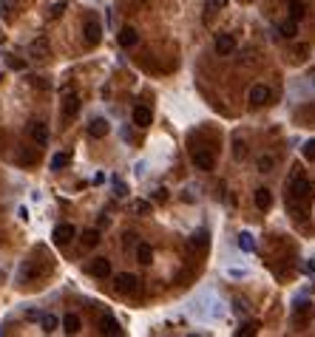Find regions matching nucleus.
Returning <instances> with one entry per match:
<instances>
[{"label": "nucleus", "instance_id": "20e7f679", "mask_svg": "<svg viewBox=\"0 0 315 337\" xmlns=\"http://www.w3.org/2000/svg\"><path fill=\"white\" fill-rule=\"evenodd\" d=\"M213 49H216V54H233L236 51V37L233 34H219L216 37V43H213Z\"/></svg>", "mask_w": 315, "mask_h": 337}, {"label": "nucleus", "instance_id": "cd10ccee", "mask_svg": "<svg viewBox=\"0 0 315 337\" xmlns=\"http://www.w3.org/2000/svg\"><path fill=\"white\" fill-rule=\"evenodd\" d=\"M239 247H242L244 252H253V238L247 235V232H242V238H239Z\"/></svg>", "mask_w": 315, "mask_h": 337}, {"label": "nucleus", "instance_id": "a211bd4d", "mask_svg": "<svg viewBox=\"0 0 315 337\" xmlns=\"http://www.w3.org/2000/svg\"><path fill=\"white\" fill-rule=\"evenodd\" d=\"M136 261H139V264H150V261H153V250H150V244H139L136 247Z\"/></svg>", "mask_w": 315, "mask_h": 337}, {"label": "nucleus", "instance_id": "39448f33", "mask_svg": "<svg viewBox=\"0 0 315 337\" xmlns=\"http://www.w3.org/2000/svg\"><path fill=\"white\" fill-rule=\"evenodd\" d=\"M272 100V88L270 85H253L250 88V102L253 105H267Z\"/></svg>", "mask_w": 315, "mask_h": 337}, {"label": "nucleus", "instance_id": "f3484780", "mask_svg": "<svg viewBox=\"0 0 315 337\" xmlns=\"http://www.w3.org/2000/svg\"><path fill=\"white\" fill-rule=\"evenodd\" d=\"M102 334H114V337H122V329L114 317H102Z\"/></svg>", "mask_w": 315, "mask_h": 337}, {"label": "nucleus", "instance_id": "4468645a", "mask_svg": "<svg viewBox=\"0 0 315 337\" xmlns=\"http://www.w3.org/2000/svg\"><path fill=\"white\" fill-rule=\"evenodd\" d=\"M256 207L258 210H270L272 207V193L267 190V187H258L256 190Z\"/></svg>", "mask_w": 315, "mask_h": 337}, {"label": "nucleus", "instance_id": "ddd939ff", "mask_svg": "<svg viewBox=\"0 0 315 337\" xmlns=\"http://www.w3.org/2000/svg\"><path fill=\"white\" fill-rule=\"evenodd\" d=\"M134 125H139V128H148L150 125V108L148 105H136L134 108Z\"/></svg>", "mask_w": 315, "mask_h": 337}, {"label": "nucleus", "instance_id": "a878e982", "mask_svg": "<svg viewBox=\"0 0 315 337\" xmlns=\"http://www.w3.org/2000/svg\"><path fill=\"white\" fill-rule=\"evenodd\" d=\"M301 153H304V159H309V162H315V139H309L304 148H301Z\"/></svg>", "mask_w": 315, "mask_h": 337}, {"label": "nucleus", "instance_id": "393cba45", "mask_svg": "<svg viewBox=\"0 0 315 337\" xmlns=\"http://www.w3.org/2000/svg\"><path fill=\"white\" fill-rule=\"evenodd\" d=\"M148 210H150V204H148V201H139V199H136V201H131V213L142 215V213H148Z\"/></svg>", "mask_w": 315, "mask_h": 337}, {"label": "nucleus", "instance_id": "aec40b11", "mask_svg": "<svg viewBox=\"0 0 315 337\" xmlns=\"http://www.w3.org/2000/svg\"><path fill=\"white\" fill-rule=\"evenodd\" d=\"M256 167H258V173H272V167H275V159H272L270 153H264V156H258Z\"/></svg>", "mask_w": 315, "mask_h": 337}, {"label": "nucleus", "instance_id": "c85d7f7f", "mask_svg": "<svg viewBox=\"0 0 315 337\" xmlns=\"http://www.w3.org/2000/svg\"><path fill=\"white\" fill-rule=\"evenodd\" d=\"M205 6H208V12H216V9L227 6V0H205Z\"/></svg>", "mask_w": 315, "mask_h": 337}, {"label": "nucleus", "instance_id": "7ed1b4c3", "mask_svg": "<svg viewBox=\"0 0 315 337\" xmlns=\"http://www.w3.org/2000/svg\"><path fill=\"white\" fill-rule=\"evenodd\" d=\"M29 54L34 60H46V57H51V45H49V40L46 37H37V40H31L29 43Z\"/></svg>", "mask_w": 315, "mask_h": 337}, {"label": "nucleus", "instance_id": "473e14b6", "mask_svg": "<svg viewBox=\"0 0 315 337\" xmlns=\"http://www.w3.org/2000/svg\"><path fill=\"white\" fill-rule=\"evenodd\" d=\"M205 238H208V235H205V232H199V235H193V241H190V244H205Z\"/></svg>", "mask_w": 315, "mask_h": 337}, {"label": "nucleus", "instance_id": "6e6552de", "mask_svg": "<svg viewBox=\"0 0 315 337\" xmlns=\"http://www.w3.org/2000/svg\"><path fill=\"white\" fill-rule=\"evenodd\" d=\"M83 34H86V43L88 45H97V43H100V37H102V26L97 20H88L86 29H83Z\"/></svg>", "mask_w": 315, "mask_h": 337}, {"label": "nucleus", "instance_id": "2eb2a0df", "mask_svg": "<svg viewBox=\"0 0 315 337\" xmlns=\"http://www.w3.org/2000/svg\"><path fill=\"white\" fill-rule=\"evenodd\" d=\"M136 29H131V26H125V29H120V45L122 49H131V45H136Z\"/></svg>", "mask_w": 315, "mask_h": 337}, {"label": "nucleus", "instance_id": "dca6fc26", "mask_svg": "<svg viewBox=\"0 0 315 337\" xmlns=\"http://www.w3.org/2000/svg\"><path fill=\"white\" fill-rule=\"evenodd\" d=\"M287 9H290V20H295V23L307 15V9H304V3H301V0H290V3H287Z\"/></svg>", "mask_w": 315, "mask_h": 337}, {"label": "nucleus", "instance_id": "1a4fd4ad", "mask_svg": "<svg viewBox=\"0 0 315 337\" xmlns=\"http://www.w3.org/2000/svg\"><path fill=\"white\" fill-rule=\"evenodd\" d=\"M29 136L34 139L37 145H46V142H49V130H46L43 122H37V119H34V122H29Z\"/></svg>", "mask_w": 315, "mask_h": 337}, {"label": "nucleus", "instance_id": "f8f14e48", "mask_svg": "<svg viewBox=\"0 0 315 337\" xmlns=\"http://www.w3.org/2000/svg\"><path fill=\"white\" fill-rule=\"evenodd\" d=\"M108 130H111L108 119H94V122L88 125V133H91L94 139H102V136H108Z\"/></svg>", "mask_w": 315, "mask_h": 337}, {"label": "nucleus", "instance_id": "72a5a7b5", "mask_svg": "<svg viewBox=\"0 0 315 337\" xmlns=\"http://www.w3.org/2000/svg\"><path fill=\"white\" fill-rule=\"evenodd\" d=\"M304 272H315V261H307V264H304Z\"/></svg>", "mask_w": 315, "mask_h": 337}, {"label": "nucleus", "instance_id": "9b49d317", "mask_svg": "<svg viewBox=\"0 0 315 337\" xmlns=\"http://www.w3.org/2000/svg\"><path fill=\"white\" fill-rule=\"evenodd\" d=\"M74 235H77V230H74L71 224H60L57 230H54V241H57V244H68Z\"/></svg>", "mask_w": 315, "mask_h": 337}, {"label": "nucleus", "instance_id": "2f4dec72", "mask_svg": "<svg viewBox=\"0 0 315 337\" xmlns=\"http://www.w3.org/2000/svg\"><path fill=\"white\" fill-rule=\"evenodd\" d=\"M244 153H247V148H244V142H236V159H242Z\"/></svg>", "mask_w": 315, "mask_h": 337}, {"label": "nucleus", "instance_id": "6ab92c4d", "mask_svg": "<svg viewBox=\"0 0 315 337\" xmlns=\"http://www.w3.org/2000/svg\"><path fill=\"white\" fill-rule=\"evenodd\" d=\"M63 329L68 331V334H77L80 331V317L74 315V312H68V315L63 317Z\"/></svg>", "mask_w": 315, "mask_h": 337}, {"label": "nucleus", "instance_id": "b1692460", "mask_svg": "<svg viewBox=\"0 0 315 337\" xmlns=\"http://www.w3.org/2000/svg\"><path fill=\"white\" fill-rule=\"evenodd\" d=\"M57 326H60V320L54 315H43V331L51 334V331H57Z\"/></svg>", "mask_w": 315, "mask_h": 337}, {"label": "nucleus", "instance_id": "412c9836", "mask_svg": "<svg viewBox=\"0 0 315 337\" xmlns=\"http://www.w3.org/2000/svg\"><path fill=\"white\" fill-rule=\"evenodd\" d=\"M295 31H298V29H295V20H287V23H281V26H279V34L284 37V40H293Z\"/></svg>", "mask_w": 315, "mask_h": 337}, {"label": "nucleus", "instance_id": "0eeeda50", "mask_svg": "<svg viewBox=\"0 0 315 337\" xmlns=\"http://www.w3.org/2000/svg\"><path fill=\"white\" fill-rule=\"evenodd\" d=\"M77 111H80V100L74 97V93H68V97H65V102H63V122L68 125L74 116H77Z\"/></svg>", "mask_w": 315, "mask_h": 337}, {"label": "nucleus", "instance_id": "5701e85b", "mask_svg": "<svg viewBox=\"0 0 315 337\" xmlns=\"http://www.w3.org/2000/svg\"><path fill=\"white\" fill-rule=\"evenodd\" d=\"M71 162V153H57V156L51 159V170H60V167H65Z\"/></svg>", "mask_w": 315, "mask_h": 337}, {"label": "nucleus", "instance_id": "423d86ee", "mask_svg": "<svg viewBox=\"0 0 315 337\" xmlns=\"http://www.w3.org/2000/svg\"><path fill=\"white\" fill-rule=\"evenodd\" d=\"M88 272H91L94 278H108V275H111V261L108 258H91Z\"/></svg>", "mask_w": 315, "mask_h": 337}, {"label": "nucleus", "instance_id": "9d476101", "mask_svg": "<svg viewBox=\"0 0 315 337\" xmlns=\"http://www.w3.org/2000/svg\"><path fill=\"white\" fill-rule=\"evenodd\" d=\"M193 165L199 167V170H213V167H216V159L210 156L208 151H193Z\"/></svg>", "mask_w": 315, "mask_h": 337}, {"label": "nucleus", "instance_id": "bb28decb", "mask_svg": "<svg viewBox=\"0 0 315 337\" xmlns=\"http://www.w3.org/2000/svg\"><path fill=\"white\" fill-rule=\"evenodd\" d=\"M65 9H68V6H65V3H54V6L49 9V17H51V20H57V17L63 15Z\"/></svg>", "mask_w": 315, "mask_h": 337}, {"label": "nucleus", "instance_id": "7c9ffc66", "mask_svg": "<svg viewBox=\"0 0 315 337\" xmlns=\"http://www.w3.org/2000/svg\"><path fill=\"white\" fill-rule=\"evenodd\" d=\"M23 65H26V63H23V60H15V57H9V68H15V71H20Z\"/></svg>", "mask_w": 315, "mask_h": 337}, {"label": "nucleus", "instance_id": "f257e3e1", "mask_svg": "<svg viewBox=\"0 0 315 337\" xmlns=\"http://www.w3.org/2000/svg\"><path fill=\"white\" fill-rule=\"evenodd\" d=\"M290 193H293V201H307V199H312L315 187L309 184L307 179L295 176V179H293V184H290Z\"/></svg>", "mask_w": 315, "mask_h": 337}, {"label": "nucleus", "instance_id": "4be33fe9", "mask_svg": "<svg viewBox=\"0 0 315 337\" xmlns=\"http://www.w3.org/2000/svg\"><path fill=\"white\" fill-rule=\"evenodd\" d=\"M83 244H86V247H97V244H100V230H86V232H83Z\"/></svg>", "mask_w": 315, "mask_h": 337}, {"label": "nucleus", "instance_id": "f03ea898", "mask_svg": "<svg viewBox=\"0 0 315 337\" xmlns=\"http://www.w3.org/2000/svg\"><path fill=\"white\" fill-rule=\"evenodd\" d=\"M114 289H116V295H134L136 292V275L120 272L114 278Z\"/></svg>", "mask_w": 315, "mask_h": 337}, {"label": "nucleus", "instance_id": "c756f323", "mask_svg": "<svg viewBox=\"0 0 315 337\" xmlns=\"http://www.w3.org/2000/svg\"><path fill=\"white\" fill-rule=\"evenodd\" d=\"M258 323H242V329H239V334H256Z\"/></svg>", "mask_w": 315, "mask_h": 337}]
</instances>
